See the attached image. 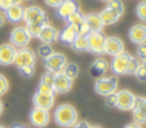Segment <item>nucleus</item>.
Instances as JSON below:
<instances>
[{
	"mask_svg": "<svg viewBox=\"0 0 146 128\" xmlns=\"http://www.w3.org/2000/svg\"><path fill=\"white\" fill-rule=\"evenodd\" d=\"M54 121L62 128H70L78 121V113L70 104H62L54 111Z\"/></svg>",
	"mask_w": 146,
	"mask_h": 128,
	"instance_id": "f257e3e1",
	"label": "nucleus"
},
{
	"mask_svg": "<svg viewBox=\"0 0 146 128\" xmlns=\"http://www.w3.org/2000/svg\"><path fill=\"white\" fill-rule=\"evenodd\" d=\"M95 90L100 96H107L111 93H115L118 90V80L114 76H103L100 78H96L95 82Z\"/></svg>",
	"mask_w": 146,
	"mask_h": 128,
	"instance_id": "f03ea898",
	"label": "nucleus"
},
{
	"mask_svg": "<svg viewBox=\"0 0 146 128\" xmlns=\"http://www.w3.org/2000/svg\"><path fill=\"white\" fill-rule=\"evenodd\" d=\"M35 62H36V54L31 49L22 47L19 50H16L14 65H16L18 69H22V67L26 66H35Z\"/></svg>",
	"mask_w": 146,
	"mask_h": 128,
	"instance_id": "7ed1b4c3",
	"label": "nucleus"
},
{
	"mask_svg": "<svg viewBox=\"0 0 146 128\" xmlns=\"http://www.w3.org/2000/svg\"><path fill=\"white\" fill-rule=\"evenodd\" d=\"M23 20L29 23H42L46 24L49 19H47L46 12L42 10L39 5H29L25 8V14H23Z\"/></svg>",
	"mask_w": 146,
	"mask_h": 128,
	"instance_id": "20e7f679",
	"label": "nucleus"
},
{
	"mask_svg": "<svg viewBox=\"0 0 146 128\" xmlns=\"http://www.w3.org/2000/svg\"><path fill=\"white\" fill-rule=\"evenodd\" d=\"M31 41V36L27 32L26 26H18L14 30L11 31L10 35V43L14 45L18 49H22V47H27V45Z\"/></svg>",
	"mask_w": 146,
	"mask_h": 128,
	"instance_id": "39448f33",
	"label": "nucleus"
},
{
	"mask_svg": "<svg viewBox=\"0 0 146 128\" xmlns=\"http://www.w3.org/2000/svg\"><path fill=\"white\" fill-rule=\"evenodd\" d=\"M131 57L133 55L130 53H126V51H123L119 55L112 57V61L110 63V69L112 70L115 76H125L127 73V65H129Z\"/></svg>",
	"mask_w": 146,
	"mask_h": 128,
	"instance_id": "423d86ee",
	"label": "nucleus"
},
{
	"mask_svg": "<svg viewBox=\"0 0 146 128\" xmlns=\"http://www.w3.org/2000/svg\"><path fill=\"white\" fill-rule=\"evenodd\" d=\"M43 61H45V66H46L47 72H52L54 74L61 73L64 70L65 65L68 63L66 57L61 54V53H53L52 55L47 57L46 59H43Z\"/></svg>",
	"mask_w": 146,
	"mask_h": 128,
	"instance_id": "0eeeda50",
	"label": "nucleus"
},
{
	"mask_svg": "<svg viewBox=\"0 0 146 128\" xmlns=\"http://www.w3.org/2000/svg\"><path fill=\"white\" fill-rule=\"evenodd\" d=\"M87 38H88V51L94 54L104 53L106 35L103 32H89Z\"/></svg>",
	"mask_w": 146,
	"mask_h": 128,
	"instance_id": "6e6552de",
	"label": "nucleus"
},
{
	"mask_svg": "<svg viewBox=\"0 0 146 128\" xmlns=\"http://www.w3.org/2000/svg\"><path fill=\"white\" fill-rule=\"evenodd\" d=\"M30 121L36 128L46 127L49 124V121H50V113H49L47 109L34 107L31 109V112H30Z\"/></svg>",
	"mask_w": 146,
	"mask_h": 128,
	"instance_id": "1a4fd4ad",
	"label": "nucleus"
},
{
	"mask_svg": "<svg viewBox=\"0 0 146 128\" xmlns=\"http://www.w3.org/2000/svg\"><path fill=\"white\" fill-rule=\"evenodd\" d=\"M134 98H135V94L127 89L116 90V108L120 111H131Z\"/></svg>",
	"mask_w": 146,
	"mask_h": 128,
	"instance_id": "9d476101",
	"label": "nucleus"
},
{
	"mask_svg": "<svg viewBox=\"0 0 146 128\" xmlns=\"http://www.w3.org/2000/svg\"><path fill=\"white\" fill-rule=\"evenodd\" d=\"M125 51V43L119 36H106L104 53L111 57L119 55Z\"/></svg>",
	"mask_w": 146,
	"mask_h": 128,
	"instance_id": "9b49d317",
	"label": "nucleus"
},
{
	"mask_svg": "<svg viewBox=\"0 0 146 128\" xmlns=\"http://www.w3.org/2000/svg\"><path fill=\"white\" fill-rule=\"evenodd\" d=\"M54 93H43L36 90L33 96V104L36 108H42V109H50L54 105Z\"/></svg>",
	"mask_w": 146,
	"mask_h": 128,
	"instance_id": "f8f14e48",
	"label": "nucleus"
},
{
	"mask_svg": "<svg viewBox=\"0 0 146 128\" xmlns=\"http://www.w3.org/2000/svg\"><path fill=\"white\" fill-rule=\"evenodd\" d=\"M73 86V80L69 78L68 76H65L62 72L57 73L56 74V78H54V84H53V89H54V93H68Z\"/></svg>",
	"mask_w": 146,
	"mask_h": 128,
	"instance_id": "ddd939ff",
	"label": "nucleus"
},
{
	"mask_svg": "<svg viewBox=\"0 0 146 128\" xmlns=\"http://www.w3.org/2000/svg\"><path fill=\"white\" fill-rule=\"evenodd\" d=\"M16 49L14 45L11 43H3L0 45V65L1 66H8L14 63L16 54Z\"/></svg>",
	"mask_w": 146,
	"mask_h": 128,
	"instance_id": "4468645a",
	"label": "nucleus"
},
{
	"mask_svg": "<svg viewBox=\"0 0 146 128\" xmlns=\"http://www.w3.org/2000/svg\"><path fill=\"white\" fill-rule=\"evenodd\" d=\"M80 10V5L76 0H69V1H62L61 4L58 5L57 8H56V14L60 19H64V20H66V18L69 15H72L73 12H76V11Z\"/></svg>",
	"mask_w": 146,
	"mask_h": 128,
	"instance_id": "2eb2a0df",
	"label": "nucleus"
},
{
	"mask_svg": "<svg viewBox=\"0 0 146 128\" xmlns=\"http://www.w3.org/2000/svg\"><path fill=\"white\" fill-rule=\"evenodd\" d=\"M129 38L133 43L135 45H142L146 43V24L143 23H137V24L131 26L130 31H129Z\"/></svg>",
	"mask_w": 146,
	"mask_h": 128,
	"instance_id": "dca6fc26",
	"label": "nucleus"
},
{
	"mask_svg": "<svg viewBox=\"0 0 146 128\" xmlns=\"http://www.w3.org/2000/svg\"><path fill=\"white\" fill-rule=\"evenodd\" d=\"M110 69V63L108 61L103 58V57H99V58H96L94 62H92V65L89 67V73H91V76H94L95 78H100V77H103L107 73V70Z\"/></svg>",
	"mask_w": 146,
	"mask_h": 128,
	"instance_id": "f3484780",
	"label": "nucleus"
},
{
	"mask_svg": "<svg viewBox=\"0 0 146 128\" xmlns=\"http://www.w3.org/2000/svg\"><path fill=\"white\" fill-rule=\"evenodd\" d=\"M58 36H60V32L57 31L56 27H53L52 24H43L42 27L41 32H39V35H38V39L42 42V43H53V42H56L58 39Z\"/></svg>",
	"mask_w": 146,
	"mask_h": 128,
	"instance_id": "a211bd4d",
	"label": "nucleus"
},
{
	"mask_svg": "<svg viewBox=\"0 0 146 128\" xmlns=\"http://www.w3.org/2000/svg\"><path fill=\"white\" fill-rule=\"evenodd\" d=\"M23 14H25V7H22V4H14L4 11L5 19L10 20L11 23L22 22L23 20Z\"/></svg>",
	"mask_w": 146,
	"mask_h": 128,
	"instance_id": "6ab92c4d",
	"label": "nucleus"
},
{
	"mask_svg": "<svg viewBox=\"0 0 146 128\" xmlns=\"http://www.w3.org/2000/svg\"><path fill=\"white\" fill-rule=\"evenodd\" d=\"M85 23L88 24L91 32H102L104 28V23L100 19L99 14H95V12H91L85 16Z\"/></svg>",
	"mask_w": 146,
	"mask_h": 128,
	"instance_id": "aec40b11",
	"label": "nucleus"
},
{
	"mask_svg": "<svg viewBox=\"0 0 146 128\" xmlns=\"http://www.w3.org/2000/svg\"><path fill=\"white\" fill-rule=\"evenodd\" d=\"M76 36H77V28H76V26L66 24L65 28L60 32L58 39L62 42V43H65V45H72L73 41L76 39Z\"/></svg>",
	"mask_w": 146,
	"mask_h": 128,
	"instance_id": "412c9836",
	"label": "nucleus"
},
{
	"mask_svg": "<svg viewBox=\"0 0 146 128\" xmlns=\"http://www.w3.org/2000/svg\"><path fill=\"white\" fill-rule=\"evenodd\" d=\"M100 19L103 20V23H104V26H111V24H115L116 22L119 20L120 16L118 15V14H115L114 11H111L110 8H107L106 7L104 10L102 11L99 14Z\"/></svg>",
	"mask_w": 146,
	"mask_h": 128,
	"instance_id": "4be33fe9",
	"label": "nucleus"
},
{
	"mask_svg": "<svg viewBox=\"0 0 146 128\" xmlns=\"http://www.w3.org/2000/svg\"><path fill=\"white\" fill-rule=\"evenodd\" d=\"M70 46L74 51H88V38L83 35H77Z\"/></svg>",
	"mask_w": 146,
	"mask_h": 128,
	"instance_id": "5701e85b",
	"label": "nucleus"
},
{
	"mask_svg": "<svg viewBox=\"0 0 146 128\" xmlns=\"http://www.w3.org/2000/svg\"><path fill=\"white\" fill-rule=\"evenodd\" d=\"M62 73L65 76H68L69 78L74 80V78H77V76L80 74V67H78V65H76L74 62H70V63H66V65H65Z\"/></svg>",
	"mask_w": 146,
	"mask_h": 128,
	"instance_id": "b1692460",
	"label": "nucleus"
},
{
	"mask_svg": "<svg viewBox=\"0 0 146 128\" xmlns=\"http://www.w3.org/2000/svg\"><path fill=\"white\" fill-rule=\"evenodd\" d=\"M107 8L114 11L115 14H118L119 16H122L123 12H125V4H123L122 0H108L107 1Z\"/></svg>",
	"mask_w": 146,
	"mask_h": 128,
	"instance_id": "393cba45",
	"label": "nucleus"
},
{
	"mask_svg": "<svg viewBox=\"0 0 146 128\" xmlns=\"http://www.w3.org/2000/svg\"><path fill=\"white\" fill-rule=\"evenodd\" d=\"M84 19H85V15L81 14L80 10H78V11H76V12H73L72 15H69L65 22H66L68 24H72V26H76V27H77L81 22H84Z\"/></svg>",
	"mask_w": 146,
	"mask_h": 128,
	"instance_id": "a878e982",
	"label": "nucleus"
},
{
	"mask_svg": "<svg viewBox=\"0 0 146 128\" xmlns=\"http://www.w3.org/2000/svg\"><path fill=\"white\" fill-rule=\"evenodd\" d=\"M54 53L52 49V45L50 43H42L38 47V55L41 57L42 59H46L47 57H50Z\"/></svg>",
	"mask_w": 146,
	"mask_h": 128,
	"instance_id": "bb28decb",
	"label": "nucleus"
},
{
	"mask_svg": "<svg viewBox=\"0 0 146 128\" xmlns=\"http://www.w3.org/2000/svg\"><path fill=\"white\" fill-rule=\"evenodd\" d=\"M42 27H43L42 23H29V24H26V30L31 38H38Z\"/></svg>",
	"mask_w": 146,
	"mask_h": 128,
	"instance_id": "cd10ccee",
	"label": "nucleus"
},
{
	"mask_svg": "<svg viewBox=\"0 0 146 128\" xmlns=\"http://www.w3.org/2000/svg\"><path fill=\"white\" fill-rule=\"evenodd\" d=\"M133 119H134V123L139 124V125H142V124H146V113L143 109H134L133 111Z\"/></svg>",
	"mask_w": 146,
	"mask_h": 128,
	"instance_id": "c85d7f7f",
	"label": "nucleus"
},
{
	"mask_svg": "<svg viewBox=\"0 0 146 128\" xmlns=\"http://www.w3.org/2000/svg\"><path fill=\"white\" fill-rule=\"evenodd\" d=\"M135 14L141 22H146V0L145 1H141L139 4L137 5Z\"/></svg>",
	"mask_w": 146,
	"mask_h": 128,
	"instance_id": "c756f323",
	"label": "nucleus"
},
{
	"mask_svg": "<svg viewBox=\"0 0 146 128\" xmlns=\"http://www.w3.org/2000/svg\"><path fill=\"white\" fill-rule=\"evenodd\" d=\"M139 65H141V61L137 57H131L130 61H129V65H127V73L126 74H134Z\"/></svg>",
	"mask_w": 146,
	"mask_h": 128,
	"instance_id": "7c9ffc66",
	"label": "nucleus"
},
{
	"mask_svg": "<svg viewBox=\"0 0 146 128\" xmlns=\"http://www.w3.org/2000/svg\"><path fill=\"white\" fill-rule=\"evenodd\" d=\"M54 78H56V74H54V73L47 72V73H45V74L41 77L39 84H45V85H49V86H53V84H54Z\"/></svg>",
	"mask_w": 146,
	"mask_h": 128,
	"instance_id": "2f4dec72",
	"label": "nucleus"
},
{
	"mask_svg": "<svg viewBox=\"0 0 146 128\" xmlns=\"http://www.w3.org/2000/svg\"><path fill=\"white\" fill-rule=\"evenodd\" d=\"M8 89H10V82L7 80V77L0 74V97L4 96L5 93L8 92Z\"/></svg>",
	"mask_w": 146,
	"mask_h": 128,
	"instance_id": "473e14b6",
	"label": "nucleus"
},
{
	"mask_svg": "<svg viewBox=\"0 0 146 128\" xmlns=\"http://www.w3.org/2000/svg\"><path fill=\"white\" fill-rule=\"evenodd\" d=\"M134 76L137 77V80L141 82H146V67L143 66V65H139L138 66V69L135 70V73H134Z\"/></svg>",
	"mask_w": 146,
	"mask_h": 128,
	"instance_id": "72a5a7b5",
	"label": "nucleus"
},
{
	"mask_svg": "<svg viewBox=\"0 0 146 128\" xmlns=\"http://www.w3.org/2000/svg\"><path fill=\"white\" fill-rule=\"evenodd\" d=\"M77 28V35H83V36H88V34L91 32L89 31V27L88 24L85 23V19H84V22H81L80 24L76 27Z\"/></svg>",
	"mask_w": 146,
	"mask_h": 128,
	"instance_id": "f704fd0d",
	"label": "nucleus"
},
{
	"mask_svg": "<svg viewBox=\"0 0 146 128\" xmlns=\"http://www.w3.org/2000/svg\"><path fill=\"white\" fill-rule=\"evenodd\" d=\"M23 0H0V10L5 11L8 7L14 4H22Z\"/></svg>",
	"mask_w": 146,
	"mask_h": 128,
	"instance_id": "c9c22d12",
	"label": "nucleus"
},
{
	"mask_svg": "<svg viewBox=\"0 0 146 128\" xmlns=\"http://www.w3.org/2000/svg\"><path fill=\"white\" fill-rule=\"evenodd\" d=\"M137 58L139 61H145L146 59V43L138 45V47H137Z\"/></svg>",
	"mask_w": 146,
	"mask_h": 128,
	"instance_id": "e433bc0d",
	"label": "nucleus"
},
{
	"mask_svg": "<svg viewBox=\"0 0 146 128\" xmlns=\"http://www.w3.org/2000/svg\"><path fill=\"white\" fill-rule=\"evenodd\" d=\"M19 72L22 73V76L25 77H31L34 73H35V66H26L19 69Z\"/></svg>",
	"mask_w": 146,
	"mask_h": 128,
	"instance_id": "4c0bfd02",
	"label": "nucleus"
},
{
	"mask_svg": "<svg viewBox=\"0 0 146 128\" xmlns=\"http://www.w3.org/2000/svg\"><path fill=\"white\" fill-rule=\"evenodd\" d=\"M106 104L108 107H116V92L106 96Z\"/></svg>",
	"mask_w": 146,
	"mask_h": 128,
	"instance_id": "58836bf2",
	"label": "nucleus"
},
{
	"mask_svg": "<svg viewBox=\"0 0 146 128\" xmlns=\"http://www.w3.org/2000/svg\"><path fill=\"white\" fill-rule=\"evenodd\" d=\"M145 100H146L145 97H138V96H135V98H134V104H133V109H131V111L142 108V105H143Z\"/></svg>",
	"mask_w": 146,
	"mask_h": 128,
	"instance_id": "ea45409f",
	"label": "nucleus"
},
{
	"mask_svg": "<svg viewBox=\"0 0 146 128\" xmlns=\"http://www.w3.org/2000/svg\"><path fill=\"white\" fill-rule=\"evenodd\" d=\"M36 90L43 92V93H54V89H53V86H49V85H45V84H39Z\"/></svg>",
	"mask_w": 146,
	"mask_h": 128,
	"instance_id": "a19ab883",
	"label": "nucleus"
},
{
	"mask_svg": "<svg viewBox=\"0 0 146 128\" xmlns=\"http://www.w3.org/2000/svg\"><path fill=\"white\" fill-rule=\"evenodd\" d=\"M45 3L52 8H57L58 5L61 4V0H45Z\"/></svg>",
	"mask_w": 146,
	"mask_h": 128,
	"instance_id": "79ce46f5",
	"label": "nucleus"
},
{
	"mask_svg": "<svg viewBox=\"0 0 146 128\" xmlns=\"http://www.w3.org/2000/svg\"><path fill=\"white\" fill-rule=\"evenodd\" d=\"M70 128H91V125H89L87 121H77V123Z\"/></svg>",
	"mask_w": 146,
	"mask_h": 128,
	"instance_id": "37998d69",
	"label": "nucleus"
},
{
	"mask_svg": "<svg viewBox=\"0 0 146 128\" xmlns=\"http://www.w3.org/2000/svg\"><path fill=\"white\" fill-rule=\"evenodd\" d=\"M5 20H7V19H5V15L3 14V12H0V27H1V26H4Z\"/></svg>",
	"mask_w": 146,
	"mask_h": 128,
	"instance_id": "c03bdc74",
	"label": "nucleus"
},
{
	"mask_svg": "<svg viewBox=\"0 0 146 128\" xmlns=\"http://www.w3.org/2000/svg\"><path fill=\"white\" fill-rule=\"evenodd\" d=\"M125 128H142V125H139V124H137V123H130V124H127Z\"/></svg>",
	"mask_w": 146,
	"mask_h": 128,
	"instance_id": "a18cd8bd",
	"label": "nucleus"
},
{
	"mask_svg": "<svg viewBox=\"0 0 146 128\" xmlns=\"http://www.w3.org/2000/svg\"><path fill=\"white\" fill-rule=\"evenodd\" d=\"M11 128H27L26 125H22V124H15V125H12Z\"/></svg>",
	"mask_w": 146,
	"mask_h": 128,
	"instance_id": "49530a36",
	"label": "nucleus"
},
{
	"mask_svg": "<svg viewBox=\"0 0 146 128\" xmlns=\"http://www.w3.org/2000/svg\"><path fill=\"white\" fill-rule=\"evenodd\" d=\"M3 101H1V100H0V115H1V113H3Z\"/></svg>",
	"mask_w": 146,
	"mask_h": 128,
	"instance_id": "de8ad7c7",
	"label": "nucleus"
},
{
	"mask_svg": "<svg viewBox=\"0 0 146 128\" xmlns=\"http://www.w3.org/2000/svg\"><path fill=\"white\" fill-rule=\"evenodd\" d=\"M141 109H143V111H145V113H146V100H145V102H143V105H142Z\"/></svg>",
	"mask_w": 146,
	"mask_h": 128,
	"instance_id": "09e8293b",
	"label": "nucleus"
},
{
	"mask_svg": "<svg viewBox=\"0 0 146 128\" xmlns=\"http://www.w3.org/2000/svg\"><path fill=\"white\" fill-rule=\"evenodd\" d=\"M91 128H102V127H99V125H91Z\"/></svg>",
	"mask_w": 146,
	"mask_h": 128,
	"instance_id": "8fccbe9b",
	"label": "nucleus"
},
{
	"mask_svg": "<svg viewBox=\"0 0 146 128\" xmlns=\"http://www.w3.org/2000/svg\"><path fill=\"white\" fill-rule=\"evenodd\" d=\"M142 65H143V66L146 67V59H145V61H142Z\"/></svg>",
	"mask_w": 146,
	"mask_h": 128,
	"instance_id": "3c124183",
	"label": "nucleus"
},
{
	"mask_svg": "<svg viewBox=\"0 0 146 128\" xmlns=\"http://www.w3.org/2000/svg\"><path fill=\"white\" fill-rule=\"evenodd\" d=\"M62 1H69V0H61V3H62Z\"/></svg>",
	"mask_w": 146,
	"mask_h": 128,
	"instance_id": "603ef678",
	"label": "nucleus"
},
{
	"mask_svg": "<svg viewBox=\"0 0 146 128\" xmlns=\"http://www.w3.org/2000/svg\"><path fill=\"white\" fill-rule=\"evenodd\" d=\"M0 128H5V127H3V125H0Z\"/></svg>",
	"mask_w": 146,
	"mask_h": 128,
	"instance_id": "864d4df0",
	"label": "nucleus"
},
{
	"mask_svg": "<svg viewBox=\"0 0 146 128\" xmlns=\"http://www.w3.org/2000/svg\"><path fill=\"white\" fill-rule=\"evenodd\" d=\"M103 1H108V0H103Z\"/></svg>",
	"mask_w": 146,
	"mask_h": 128,
	"instance_id": "5fc2aeb1",
	"label": "nucleus"
},
{
	"mask_svg": "<svg viewBox=\"0 0 146 128\" xmlns=\"http://www.w3.org/2000/svg\"><path fill=\"white\" fill-rule=\"evenodd\" d=\"M27 1H31V0H27Z\"/></svg>",
	"mask_w": 146,
	"mask_h": 128,
	"instance_id": "6e6d98bb",
	"label": "nucleus"
}]
</instances>
